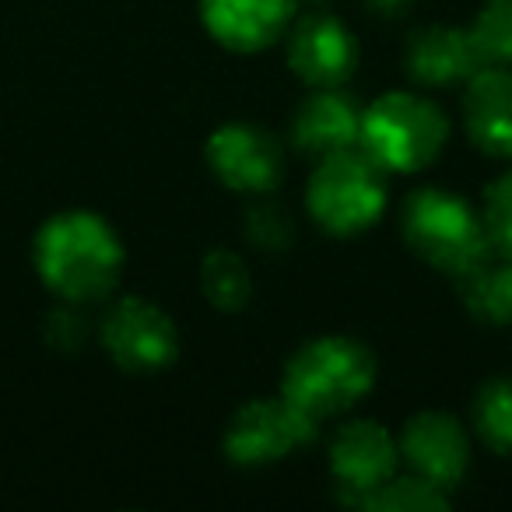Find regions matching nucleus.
Returning <instances> with one entry per match:
<instances>
[{
	"label": "nucleus",
	"mask_w": 512,
	"mask_h": 512,
	"mask_svg": "<svg viewBox=\"0 0 512 512\" xmlns=\"http://www.w3.org/2000/svg\"><path fill=\"white\" fill-rule=\"evenodd\" d=\"M123 249L116 228L92 211H64L36 235L39 278L67 302H99L123 274Z\"/></svg>",
	"instance_id": "1"
},
{
	"label": "nucleus",
	"mask_w": 512,
	"mask_h": 512,
	"mask_svg": "<svg viewBox=\"0 0 512 512\" xmlns=\"http://www.w3.org/2000/svg\"><path fill=\"white\" fill-rule=\"evenodd\" d=\"M379 379L372 348L348 334H323L299 344L281 372V397L313 421L341 418L362 404Z\"/></svg>",
	"instance_id": "2"
},
{
	"label": "nucleus",
	"mask_w": 512,
	"mask_h": 512,
	"mask_svg": "<svg viewBox=\"0 0 512 512\" xmlns=\"http://www.w3.org/2000/svg\"><path fill=\"white\" fill-rule=\"evenodd\" d=\"M400 239L421 264L456 281L495 253L484 214L467 197L442 186L407 193L400 207Z\"/></svg>",
	"instance_id": "3"
},
{
	"label": "nucleus",
	"mask_w": 512,
	"mask_h": 512,
	"mask_svg": "<svg viewBox=\"0 0 512 512\" xmlns=\"http://www.w3.org/2000/svg\"><path fill=\"white\" fill-rule=\"evenodd\" d=\"M449 116L421 92H383L362 109L358 148L390 176L421 172L449 144Z\"/></svg>",
	"instance_id": "4"
},
{
	"label": "nucleus",
	"mask_w": 512,
	"mask_h": 512,
	"mask_svg": "<svg viewBox=\"0 0 512 512\" xmlns=\"http://www.w3.org/2000/svg\"><path fill=\"white\" fill-rule=\"evenodd\" d=\"M390 204V172H383L362 148H344L316 158L306 183V211L334 239L365 235Z\"/></svg>",
	"instance_id": "5"
},
{
	"label": "nucleus",
	"mask_w": 512,
	"mask_h": 512,
	"mask_svg": "<svg viewBox=\"0 0 512 512\" xmlns=\"http://www.w3.org/2000/svg\"><path fill=\"white\" fill-rule=\"evenodd\" d=\"M320 432V421L302 414L292 400L253 397L228 418L221 449L235 467H271L306 449Z\"/></svg>",
	"instance_id": "6"
},
{
	"label": "nucleus",
	"mask_w": 512,
	"mask_h": 512,
	"mask_svg": "<svg viewBox=\"0 0 512 512\" xmlns=\"http://www.w3.org/2000/svg\"><path fill=\"white\" fill-rule=\"evenodd\" d=\"M204 158L221 186L253 197L278 190L288 165L285 144L249 120H228L214 127L204 144Z\"/></svg>",
	"instance_id": "7"
},
{
	"label": "nucleus",
	"mask_w": 512,
	"mask_h": 512,
	"mask_svg": "<svg viewBox=\"0 0 512 512\" xmlns=\"http://www.w3.org/2000/svg\"><path fill=\"white\" fill-rule=\"evenodd\" d=\"M330 477L344 505L365 509L369 498L400 470L397 435L379 421H348L330 439Z\"/></svg>",
	"instance_id": "8"
},
{
	"label": "nucleus",
	"mask_w": 512,
	"mask_h": 512,
	"mask_svg": "<svg viewBox=\"0 0 512 512\" xmlns=\"http://www.w3.org/2000/svg\"><path fill=\"white\" fill-rule=\"evenodd\" d=\"M288 71L306 88H341L355 78L362 46L337 15L313 8L285 32Z\"/></svg>",
	"instance_id": "9"
},
{
	"label": "nucleus",
	"mask_w": 512,
	"mask_h": 512,
	"mask_svg": "<svg viewBox=\"0 0 512 512\" xmlns=\"http://www.w3.org/2000/svg\"><path fill=\"white\" fill-rule=\"evenodd\" d=\"M102 344L123 372H158L176 362L179 330L162 306L130 295L102 320Z\"/></svg>",
	"instance_id": "10"
},
{
	"label": "nucleus",
	"mask_w": 512,
	"mask_h": 512,
	"mask_svg": "<svg viewBox=\"0 0 512 512\" xmlns=\"http://www.w3.org/2000/svg\"><path fill=\"white\" fill-rule=\"evenodd\" d=\"M400 463L411 467V474L453 491L467 477L474 442L456 414L449 411H418L404 421L397 435Z\"/></svg>",
	"instance_id": "11"
},
{
	"label": "nucleus",
	"mask_w": 512,
	"mask_h": 512,
	"mask_svg": "<svg viewBox=\"0 0 512 512\" xmlns=\"http://www.w3.org/2000/svg\"><path fill=\"white\" fill-rule=\"evenodd\" d=\"M204 32L232 53H260L281 43L299 15V0H197Z\"/></svg>",
	"instance_id": "12"
},
{
	"label": "nucleus",
	"mask_w": 512,
	"mask_h": 512,
	"mask_svg": "<svg viewBox=\"0 0 512 512\" xmlns=\"http://www.w3.org/2000/svg\"><path fill=\"white\" fill-rule=\"evenodd\" d=\"M484 64L470 25H425L404 46V71L421 88H463Z\"/></svg>",
	"instance_id": "13"
},
{
	"label": "nucleus",
	"mask_w": 512,
	"mask_h": 512,
	"mask_svg": "<svg viewBox=\"0 0 512 512\" xmlns=\"http://www.w3.org/2000/svg\"><path fill=\"white\" fill-rule=\"evenodd\" d=\"M463 130L481 155L512 158V67L484 64L463 85Z\"/></svg>",
	"instance_id": "14"
},
{
	"label": "nucleus",
	"mask_w": 512,
	"mask_h": 512,
	"mask_svg": "<svg viewBox=\"0 0 512 512\" xmlns=\"http://www.w3.org/2000/svg\"><path fill=\"white\" fill-rule=\"evenodd\" d=\"M362 127V106L341 88H309V95L292 113V144L299 155L323 158L355 148Z\"/></svg>",
	"instance_id": "15"
},
{
	"label": "nucleus",
	"mask_w": 512,
	"mask_h": 512,
	"mask_svg": "<svg viewBox=\"0 0 512 512\" xmlns=\"http://www.w3.org/2000/svg\"><path fill=\"white\" fill-rule=\"evenodd\" d=\"M460 302L477 323L512 327V256L491 253L481 267L456 281Z\"/></svg>",
	"instance_id": "16"
},
{
	"label": "nucleus",
	"mask_w": 512,
	"mask_h": 512,
	"mask_svg": "<svg viewBox=\"0 0 512 512\" xmlns=\"http://www.w3.org/2000/svg\"><path fill=\"white\" fill-rule=\"evenodd\" d=\"M200 292L218 313H242L253 299V271L235 249H211L200 260Z\"/></svg>",
	"instance_id": "17"
},
{
	"label": "nucleus",
	"mask_w": 512,
	"mask_h": 512,
	"mask_svg": "<svg viewBox=\"0 0 512 512\" xmlns=\"http://www.w3.org/2000/svg\"><path fill=\"white\" fill-rule=\"evenodd\" d=\"M470 425L491 453L512 456V376L481 383L470 404Z\"/></svg>",
	"instance_id": "18"
},
{
	"label": "nucleus",
	"mask_w": 512,
	"mask_h": 512,
	"mask_svg": "<svg viewBox=\"0 0 512 512\" xmlns=\"http://www.w3.org/2000/svg\"><path fill=\"white\" fill-rule=\"evenodd\" d=\"M453 498L446 488L425 481L418 474H393L376 495L369 498L365 509H390V512H435V509H449Z\"/></svg>",
	"instance_id": "19"
},
{
	"label": "nucleus",
	"mask_w": 512,
	"mask_h": 512,
	"mask_svg": "<svg viewBox=\"0 0 512 512\" xmlns=\"http://www.w3.org/2000/svg\"><path fill=\"white\" fill-rule=\"evenodd\" d=\"M246 239L256 249L281 253V249H288L295 242V214L281 200H274L271 193H264L246 211Z\"/></svg>",
	"instance_id": "20"
},
{
	"label": "nucleus",
	"mask_w": 512,
	"mask_h": 512,
	"mask_svg": "<svg viewBox=\"0 0 512 512\" xmlns=\"http://www.w3.org/2000/svg\"><path fill=\"white\" fill-rule=\"evenodd\" d=\"M470 29L488 64L512 67V0H484Z\"/></svg>",
	"instance_id": "21"
},
{
	"label": "nucleus",
	"mask_w": 512,
	"mask_h": 512,
	"mask_svg": "<svg viewBox=\"0 0 512 512\" xmlns=\"http://www.w3.org/2000/svg\"><path fill=\"white\" fill-rule=\"evenodd\" d=\"M481 214L491 235V249L512 256V165L488 186Z\"/></svg>",
	"instance_id": "22"
},
{
	"label": "nucleus",
	"mask_w": 512,
	"mask_h": 512,
	"mask_svg": "<svg viewBox=\"0 0 512 512\" xmlns=\"http://www.w3.org/2000/svg\"><path fill=\"white\" fill-rule=\"evenodd\" d=\"M46 334H50V341L57 344V348L74 351L78 344H85L88 327L74 309H60V313L50 316V330H46Z\"/></svg>",
	"instance_id": "23"
},
{
	"label": "nucleus",
	"mask_w": 512,
	"mask_h": 512,
	"mask_svg": "<svg viewBox=\"0 0 512 512\" xmlns=\"http://www.w3.org/2000/svg\"><path fill=\"white\" fill-rule=\"evenodd\" d=\"M414 4H418V0H369V8L376 11V15H383V18L407 15V11H411Z\"/></svg>",
	"instance_id": "24"
},
{
	"label": "nucleus",
	"mask_w": 512,
	"mask_h": 512,
	"mask_svg": "<svg viewBox=\"0 0 512 512\" xmlns=\"http://www.w3.org/2000/svg\"><path fill=\"white\" fill-rule=\"evenodd\" d=\"M306 4H313V8H327V0H306Z\"/></svg>",
	"instance_id": "25"
}]
</instances>
